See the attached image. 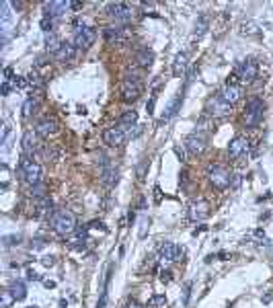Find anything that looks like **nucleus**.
Listing matches in <instances>:
<instances>
[{"mask_svg":"<svg viewBox=\"0 0 273 308\" xmlns=\"http://www.w3.org/2000/svg\"><path fill=\"white\" fill-rule=\"evenodd\" d=\"M49 222H51V228L56 230L60 236H70V234L76 232V218H74V214L70 212V209H66V207L56 209V212L51 214Z\"/></svg>","mask_w":273,"mask_h":308,"instance_id":"1","label":"nucleus"},{"mask_svg":"<svg viewBox=\"0 0 273 308\" xmlns=\"http://www.w3.org/2000/svg\"><path fill=\"white\" fill-rule=\"evenodd\" d=\"M19 169H21L23 179H25V181H27V183H29L31 187L42 183V177H44L42 164L35 162L31 156H23V158H21V162H19Z\"/></svg>","mask_w":273,"mask_h":308,"instance_id":"2","label":"nucleus"},{"mask_svg":"<svg viewBox=\"0 0 273 308\" xmlns=\"http://www.w3.org/2000/svg\"><path fill=\"white\" fill-rule=\"evenodd\" d=\"M263 111H265L263 101L259 99V97H253L247 103V107H244V125H247V128H257V125L263 121Z\"/></svg>","mask_w":273,"mask_h":308,"instance_id":"3","label":"nucleus"},{"mask_svg":"<svg viewBox=\"0 0 273 308\" xmlns=\"http://www.w3.org/2000/svg\"><path fill=\"white\" fill-rule=\"evenodd\" d=\"M142 93V82H140V76L138 74H126L124 80H121V101L126 103H132L140 97Z\"/></svg>","mask_w":273,"mask_h":308,"instance_id":"4","label":"nucleus"},{"mask_svg":"<svg viewBox=\"0 0 273 308\" xmlns=\"http://www.w3.org/2000/svg\"><path fill=\"white\" fill-rule=\"evenodd\" d=\"M208 181H210L212 187L224 191L232 183V175L228 173V169H224V166H220V164H216V166H210V169H208Z\"/></svg>","mask_w":273,"mask_h":308,"instance_id":"5","label":"nucleus"},{"mask_svg":"<svg viewBox=\"0 0 273 308\" xmlns=\"http://www.w3.org/2000/svg\"><path fill=\"white\" fill-rule=\"evenodd\" d=\"M94 39H97V31L92 29V27L89 25H80L76 27V31H74V41L72 44L76 46V50H87L94 44Z\"/></svg>","mask_w":273,"mask_h":308,"instance_id":"6","label":"nucleus"},{"mask_svg":"<svg viewBox=\"0 0 273 308\" xmlns=\"http://www.w3.org/2000/svg\"><path fill=\"white\" fill-rule=\"evenodd\" d=\"M10 2L0 4V35H2V46H6V41L12 33V12H10Z\"/></svg>","mask_w":273,"mask_h":308,"instance_id":"7","label":"nucleus"},{"mask_svg":"<svg viewBox=\"0 0 273 308\" xmlns=\"http://www.w3.org/2000/svg\"><path fill=\"white\" fill-rule=\"evenodd\" d=\"M109 17L115 19L117 23H130L134 19V8L126 2H111L107 6Z\"/></svg>","mask_w":273,"mask_h":308,"instance_id":"8","label":"nucleus"},{"mask_svg":"<svg viewBox=\"0 0 273 308\" xmlns=\"http://www.w3.org/2000/svg\"><path fill=\"white\" fill-rule=\"evenodd\" d=\"M126 138H128L126 128H121V125H117V128L113 125V128H107V130L103 132V142H105L107 146H111V148H119V146H124Z\"/></svg>","mask_w":273,"mask_h":308,"instance_id":"9","label":"nucleus"},{"mask_svg":"<svg viewBox=\"0 0 273 308\" xmlns=\"http://www.w3.org/2000/svg\"><path fill=\"white\" fill-rule=\"evenodd\" d=\"M236 74H238V78L242 82H253L257 78V74H259V66H257L255 60H244V62H240L236 66Z\"/></svg>","mask_w":273,"mask_h":308,"instance_id":"10","label":"nucleus"},{"mask_svg":"<svg viewBox=\"0 0 273 308\" xmlns=\"http://www.w3.org/2000/svg\"><path fill=\"white\" fill-rule=\"evenodd\" d=\"M206 146H208V140H206V136H203L201 132H193V134H189L187 136V140H185V148L191 152V154H201L203 150H206Z\"/></svg>","mask_w":273,"mask_h":308,"instance_id":"11","label":"nucleus"},{"mask_svg":"<svg viewBox=\"0 0 273 308\" xmlns=\"http://www.w3.org/2000/svg\"><path fill=\"white\" fill-rule=\"evenodd\" d=\"M206 111H208V115H212V117H226V115L232 113V105L224 103L220 97H214V99L208 101Z\"/></svg>","mask_w":273,"mask_h":308,"instance_id":"12","label":"nucleus"},{"mask_svg":"<svg viewBox=\"0 0 273 308\" xmlns=\"http://www.w3.org/2000/svg\"><path fill=\"white\" fill-rule=\"evenodd\" d=\"M181 253H183V251L177 247L175 243H165V245H160V249H158V259L162 263H175V261H179Z\"/></svg>","mask_w":273,"mask_h":308,"instance_id":"13","label":"nucleus"},{"mask_svg":"<svg viewBox=\"0 0 273 308\" xmlns=\"http://www.w3.org/2000/svg\"><path fill=\"white\" fill-rule=\"evenodd\" d=\"M37 146H39V136H37V132L27 130V132L23 134V140H21L23 156H33V154L37 152Z\"/></svg>","mask_w":273,"mask_h":308,"instance_id":"14","label":"nucleus"},{"mask_svg":"<svg viewBox=\"0 0 273 308\" xmlns=\"http://www.w3.org/2000/svg\"><path fill=\"white\" fill-rule=\"evenodd\" d=\"M218 97H220V99H222L224 103L234 105L236 101L242 99V89H240L238 85H230V82H228V85L222 87V91H220V95H218Z\"/></svg>","mask_w":273,"mask_h":308,"instance_id":"15","label":"nucleus"},{"mask_svg":"<svg viewBox=\"0 0 273 308\" xmlns=\"http://www.w3.org/2000/svg\"><path fill=\"white\" fill-rule=\"evenodd\" d=\"M244 152H249V140L244 138V136H236L228 144V156L230 158H240Z\"/></svg>","mask_w":273,"mask_h":308,"instance_id":"16","label":"nucleus"},{"mask_svg":"<svg viewBox=\"0 0 273 308\" xmlns=\"http://www.w3.org/2000/svg\"><path fill=\"white\" fill-rule=\"evenodd\" d=\"M210 216V204L203 202V200H197L189 205V218L191 220H206Z\"/></svg>","mask_w":273,"mask_h":308,"instance_id":"17","label":"nucleus"},{"mask_svg":"<svg viewBox=\"0 0 273 308\" xmlns=\"http://www.w3.org/2000/svg\"><path fill=\"white\" fill-rule=\"evenodd\" d=\"M35 132H37L39 138H49V136H53L58 132V121L53 117H44L35 125Z\"/></svg>","mask_w":273,"mask_h":308,"instance_id":"18","label":"nucleus"},{"mask_svg":"<svg viewBox=\"0 0 273 308\" xmlns=\"http://www.w3.org/2000/svg\"><path fill=\"white\" fill-rule=\"evenodd\" d=\"M68 8H72V2H46L44 10H46V17L49 19H60L64 17V12Z\"/></svg>","mask_w":273,"mask_h":308,"instance_id":"19","label":"nucleus"},{"mask_svg":"<svg viewBox=\"0 0 273 308\" xmlns=\"http://www.w3.org/2000/svg\"><path fill=\"white\" fill-rule=\"evenodd\" d=\"M76 55V46L74 44H68V41H64L62 48L53 53V58H56L58 62H68V60H72Z\"/></svg>","mask_w":273,"mask_h":308,"instance_id":"20","label":"nucleus"},{"mask_svg":"<svg viewBox=\"0 0 273 308\" xmlns=\"http://www.w3.org/2000/svg\"><path fill=\"white\" fill-rule=\"evenodd\" d=\"M187 64H189L187 51H179L175 55V62H173V74L175 76H183V72L187 70Z\"/></svg>","mask_w":273,"mask_h":308,"instance_id":"21","label":"nucleus"},{"mask_svg":"<svg viewBox=\"0 0 273 308\" xmlns=\"http://www.w3.org/2000/svg\"><path fill=\"white\" fill-rule=\"evenodd\" d=\"M10 294L15 296V300H25L27 298V288L21 279H15V282L10 284Z\"/></svg>","mask_w":273,"mask_h":308,"instance_id":"22","label":"nucleus"},{"mask_svg":"<svg viewBox=\"0 0 273 308\" xmlns=\"http://www.w3.org/2000/svg\"><path fill=\"white\" fill-rule=\"evenodd\" d=\"M136 121H138V113H136V111H126L124 115L119 117V125L121 128H132V125H136Z\"/></svg>","mask_w":273,"mask_h":308,"instance_id":"23","label":"nucleus"},{"mask_svg":"<svg viewBox=\"0 0 273 308\" xmlns=\"http://www.w3.org/2000/svg\"><path fill=\"white\" fill-rule=\"evenodd\" d=\"M62 44H64V41H60L53 33H47V35H46V46H47V51H49V53H56V51L62 48Z\"/></svg>","mask_w":273,"mask_h":308,"instance_id":"24","label":"nucleus"},{"mask_svg":"<svg viewBox=\"0 0 273 308\" xmlns=\"http://www.w3.org/2000/svg\"><path fill=\"white\" fill-rule=\"evenodd\" d=\"M138 66H142V68H148L150 64H152V60H154V55H152V51H148V50H142L140 53H138Z\"/></svg>","mask_w":273,"mask_h":308,"instance_id":"25","label":"nucleus"},{"mask_svg":"<svg viewBox=\"0 0 273 308\" xmlns=\"http://www.w3.org/2000/svg\"><path fill=\"white\" fill-rule=\"evenodd\" d=\"M103 33H105V39L107 41H119L121 37H124V33H121L119 27H107Z\"/></svg>","mask_w":273,"mask_h":308,"instance_id":"26","label":"nucleus"},{"mask_svg":"<svg viewBox=\"0 0 273 308\" xmlns=\"http://www.w3.org/2000/svg\"><path fill=\"white\" fill-rule=\"evenodd\" d=\"M37 214H47V212H51V200L47 198V195H46V198H42V200H39L37 202Z\"/></svg>","mask_w":273,"mask_h":308,"instance_id":"27","label":"nucleus"},{"mask_svg":"<svg viewBox=\"0 0 273 308\" xmlns=\"http://www.w3.org/2000/svg\"><path fill=\"white\" fill-rule=\"evenodd\" d=\"M103 183L105 185H113V183H117V173L113 171V169H103Z\"/></svg>","mask_w":273,"mask_h":308,"instance_id":"28","label":"nucleus"},{"mask_svg":"<svg viewBox=\"0 0 273 308\" xmlns=\"http://www.w3.org/2000/svg\"><path fill=\"white\" fill-rule=\"evenodd\" d=\"M37 107V99L35 97H29V99H27L25 103H23V115L25 117H29L31 113H33V109Z\"/></svg>","mask_w":273,"mask_h":308,"instance_id":"29","label":"nucleus"},{"mask_svg":"<svg viewBox=\"0 0 273 308\" xmlns=\"http://www.w3.org/2000/svg\"><path fill=\"white\" fill-rule=\"evenodd\" d=\"M181 101H183V93H179V95H177V99L171 103V107H169V111H167V113H165V119H169V117H173L175 113H177V107H179L181 105Z\"/></svg>","mask_w":273,"mask_h":308,"instance_id":"30","label":"nucleus"},{"mask_svg":"<svg viewBox=\"0 0 273 308\" xmlns=\"http://www.w3.org/2000/svg\"><path fill=\"white\" fill-rule=\"evenodd\" d=\"M31 195H33V198H37V200L46 198V185H44V183L33 185V187H31Z\"/></svg>","mask_w":273,"mask_h":308,"instance_id":"31","label":"nucleus"},{"mask_svg":"<svg viewBox=\"0 0 273 308\" xmlns=\"http://www.w3.org/2000/svg\"><path fill=\"white\" fill-rule=\"evenodd\" d=\"M12 302H17L15 296L10 294V290H4V292H2V308H8Z\"/></svg>","mask_w":273,"mask_h":308,"instance_id":"32","label":"nucleus"},{"mask_svg":"<svg viewBox=\"0 0 273 308\" xmlns=\"http://www.w3.org/2000/svg\"><path fill=\"white\" fill-rule=\"evenodd\" d=\"M27 85H31V87H42V80H39V74H37V72H33V74L27 76Z\"/></svg>","mask_w":273,"mask_h":308,"instance_id":"33","label":"nucleus"},{"mask_svg":"<svg viewBox=\"0 0 273 308\" xmlns=\"http://www.w3.org/2000/svg\"><path fill=\"white\" fill-rule=\"evenodd\" d=\"M206 25H208V21L201 17V19L197 21V25H195V33H197V35H201L203 31H206Z\"/></svg>","mask_w":273,"mask_h":308,"instance_id":"34","label":"nucleus"},{"mask_svg":"<svg viewBox=\"0 0 273 308\" xmlns=\"http://www.w3.org/2000/svg\"><path fill=\"white\" fill-rule=\"evenodd\" d=\"M158 304H167L165 294H162V296H154L152 300H150V306H158Z\"/></svg>","mask_w":273,"mask_h":308,"instance_id":"35","label":"nucleus"},{"mask_svg":"<svg viewBox=\"0 0 273 308\" xmlns=\"http://www.w3.org/2000/svg\"><path fill=\"white\" fill-rule=\"evenodd\" d=\"M8 93H10V82L4 80V82H2V95H8Z\"/></svg>","mask_w":273,"mask_h":308,"instance_id":"36","label":"nucleus"},{"mask_svg":"<svg viewBox=\"0 0 273 308\" xmlns=\"http://www.w3.org/2000/svg\"><path fill=\"white\" fill-rule=\"evenodd\" d=\"M146 226H148V220L142 218V228H140V236H146Z\"/></svg>","mask_w":273,"mask_h":308,"instance_id":"37","label":"nucleus"},{"mask_svg":"<svg viewBox=\"0 0 273 308\" xmlns=\"http://www.w3.org/2000/svg\"><path fill=\"white\" fill-rule=\"evenodd\" d=\"M44 263L47 265V267H51V265H53V257H46V259H44Z\"/></svg>","mask_w":273,"mask_h":308,"instance_id":"38","label":"nucleus"},{"mask_svg":"<svg viewBox=\"0 0 273 308\" xmlns=\"http://www.w3.org/2000/svg\"><path fill=\"white\" fill-rule=\"evenodd\" d=\"M128 308H144V306H142V304H138V302H132Z\"/></svg>","mask_w":273,"mask_h":308,"instance_id":"39","label":"nucleus"},{"mask_svg":"<svg viewBox=\"0 0 273 308\" xmlns=\"http://www.w3.org/2000/svg\"><path fill=\"white\" fill-rule=\"evenodd\" d=\"M29 308H37V306H29Z\"/></svg>","mask_w":273,"mask_h":308,"instance_id":"40","label":"nucleus"}]
</instances>
